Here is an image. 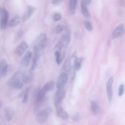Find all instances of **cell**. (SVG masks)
Returning <instances> with one entry per match:
<instances>
[{
	"mask_svg": "<svg viewBox=\"0 0 125 125\" xmlns=\"http://www.w3.org/2000/svg\"><path fill=\"white\" fill-rule=\"evenodd\" d=\"M21 73L20 71L15 72L8 82V84L15 89H20L23 86V82L21 79Z\"/></svg>",
	"mask_w": 125,
	"mask_h": 125,
	"instance_id": "6da1fadb",
	"label": "cell"
},
{
	"mask_svg": "<svg viewBox=\"0 0 125 125\" xmlns=\"http://www.w3.org/2000/svg\"><path fill=\"white\" fill-rule=\"evenodd\" d=\"M52 110L50 108H46L37 114L36 121L39 124L44 123L50 115Z\"/></svg>",
	"mask_w": 125,
	"mask_h": 125,
	"instance_id": "7a4b0ae2",
	"label": "cell"
},
{
	"mask_svg": "<svg viewBox=\"0 0 125 125\" xmlns=\"http://www.w3.org/2000/svg\"><path fill=\"white\" fill-rule=\"evenodd\" d=\"M65 96V90L64 87L57 90L54 96V105L56 107L60 106V104Z\"/></svg>",
	"mask_w": 125,
	"mask_h": 125,
	"instance_id": "3957f363",
	"label": "cell"
},
{
	"mask_svg": "<svg viewBox=\"0 0 125 125\" xmlns=\"http://www.w3.org/2000/svg\"><path fill=\"white\" fill-rule=\"evenodd\" d=\"M0 29L1 30H5L7 25V21L8 20V13L5 8H0Z\"/></svg>",
	"mask_w": 125,
	"mask_h": 125,
	"instance_id": "277c9868",
	"label": "cell"
},
{
	"mask_svg": "<svg viewBox=\"0 0 125 125\" xmlns=\"http://www.w3.org/2000/svg\"><path fill=\"white\" fill-rule=\"evenodd\" d=\"M41 50L39 49L36 46L34 47V53L32 58V64L30 70L31 71H33V70L36 67L40 57L41 56Z\"/></svg>",
	"mask_w": 125,
	"mask_h": 125,
	"instance_id": "5b68a950",
	"label": "cell"
},
{
	"mask_svg": "<svg viewBox=\"0 0 125 125\" xmlns=\"http://www.w3.org/2000/svg\"><path fill=\"white\" fill-rule=\"evenodd\" d=\"M46 35L44 33H42L40 34L36 41L35 45L34 46H36L40 50H42L44 47L46 42Z\"/></svg>",
	"mask_w": 125,
	"mask_h": 125,
	"instance_id": "8992f818",
	"label": "cell"
},
{
	"mask_svg": "<svg viewBox=\"0 0 125 125\" xmlns=\"http://www.w3.org/2000/svg\"><path fill=\"white\" fill-rule=\"evenodd\" d=\"M68 79V76L67 73L63 72L58 77L57 82V88L58 89L64 87V85L67 83Z\"/></svg>",
	"mask_w": 125,
	"mask_h": 125,
	"instance_id": "52a82bcc",
	"label": "cell"
},
{
	"mask_svg": "<svg viewBox=\"0 0 125 125\" xmlns=\"http://www.w3.org/2000/svg\"><path fill=\"white\" fill-rule=\"evenodd\" d=\"M10 65L6 63V61L2 59L0 62V77H5L10 69Z\"/></svg>",
	"mask_w": 125,
	"mask_h": 125,
	"instance_id": "ba28073f",
	"label": "cell"
},
{
	"mask_svg": "<svg viewBox=\"0 0 125 125\" xmlns=\"http://www.w3.org/2000/svg\"><path fill=\"white\" fill-rule=\"evenodd\" d=\"M113 83V77L111 76L108 79L106 83V86L107 98L109 102H110L112 101V98H113V89H112Z\"/></svg>",
	"mask_w": 125,
	"mask_h": 125,
	"instance_id": "9c48e42d",
	"label": "cell"
},
{
	"mask_svg": "<svg viewBox=\"0 0 125 125\" xmlns=\"http://www.w3.org/2000/svg\"><path fill=\"white\" fill-rule=\"evenodd\" d=\"M28 47V45L25 41L22 42L15 49V53L16 55L18 57L22 56L27 50Z\"/></svg>",
	"mask_w": 125,
	"mask_h": 125,
	"instance_id": "30bf717a",
	"label": "cell"
},
{
	"mask_svg": "<svg viewBox=\"0 0 125 125\" xmlns=\"http://www.w3.org/2000/svg\"><path fill=\"white\" fill-rule=\"evenodd\" d=\"M125 32V28L123 24L119 25L113 30L112 34V38L115 39L123 34Z\"/></svg>",
	"mask_w": 125,
	"mask_h": 125,
	"instance_id": "8fae6325",
	"label": "cell"
},
{
	"mask_svg": "<svg viewBox=\"0 0 125 125\" xmlns=\"http://www.w3.org/2000/svg\"><path fill=\"white\" fill-rule=\"evenodd\" d=\"M14 116V110L10 106H7L4 109V117L7 121H10Z\"/></svg>",
	"mask_w": 125,
	"mask_h": 125,
	"instance_id": "7c38bea8",
	"label": "cell"
},
{
	"mask_svg": "<svg viewBox=\"0 0 125 125\" xmlns=\"http://www.w3.org/2000/svg\"><path fill=\"white\" fill-rule=\"evenodd\" d=\"M81 12L83 16L86 19L88 20L90 18V14L87 8V5L85 3L83 0H82L81 3Z\"/></svg>",
	"mask_w": 125,
	"mask_h": 125,
	"instance_id": "4fadbf2b",
	"label": "cell"
},
{
	"mask_svg": "<svg viewBox=\"0 0 125 125\" xmlns=\"http://www.w3.org/2000/svg\"><path fill=\"white\" fill-rule=\"evenodd\" d=\"M32 71L31 70L29 72H27V71H23L21 72V79L22 82L24 83H29L32 79Z\"/></svg>",
	"mask_w": 125,
	"mask_h": 125,
	"instance_id": "5bb4252c",
	"label": "cell"
},
{
	"mask_svg": "<svg viewBox=\"0 0 125 125\" xmlns=\"http://www.w3.org/2000/svg\"><path fill=\"white\" fill-rule=\"evenodd\" d=\"M32 56V53L30 51L27 52L21 60V63L22 66H23V67H26L28 65Z\"/></svg>",
	"mask_w": 125,
	"mask_h": 125,
	"instance_id": "9a60e30c",
	"label": "cell"
},
{
	"mask_svg": "<svg viewBox=\"0 0 125 125\" xmlns=\"http://www.w3.org/2000/svg\"><path fill=\"white\" fill-rule=\"evenodd\" d=\"M35 10V8L32 6H28L27 7V9L25 11L24 15L22 17V21H25L27 20L33 14Z\"/></svg>",
	"mask_w": 125,
	"mask_h": 125,
	"instance_id": "2e32d148",
	"label": "cell"
},
{
	"mask_svg": "<svg viewBox=\"0 0 125 125\" xmlns=\"http://www.w3.org/2000/svg\"><path fill=\"white\" fill-rule=\"evenodd\" d=\"M56 112L58 116L62 119L65 120L68 117V114L67 112L60 106L56 107Z\"/></svg>",
	"mask_w": 125,
	"mask_h": 125,
	"instance_id": "e0dca14e",
	"label": "cell"
},
{
	"mask_svg": "<svg viewBox=\"0 0 125 125\" xmlns=\"http://www.w3.org/2000/svg\"><path fill=\"white\" fill-rule=\"evenodd\" d=\"M90 107L91 110L94 114H98L100 111V106L97 102L95 100H92L90 102Z\"/></svg>",
	"mask_w": 125,
	"mask_h": 125,
	"instance_id": "ac0fdd59",
	"label": "cell"
},
{
	"mask_svg": "<svg viewBox=\"0 0 125 125\" xmlns=\"http://www.w3.org/2000/svg\"><path fill=\"white\" fill-rule=\"evenodd\" d=\"M71 59L70 57H68L66 60L65 61L63 65V70L64 71V72L67 73H68L70 69H71Z\"/></svg>",
	"mask_w": 125,
	"mask_h": 125,
	"instance_id": "d6986e66",
	"label": "cell"
},
{
	"mask_svg": "<svg viewBox=\"0 0 125 125\" xmlns=\"http://www.w3.org/2000/svg\"><path fill=\"white\" fill-rule=\"evenodd\" d=\"M54 83L53 81H50L48 82V83H46L43 87L41 89L42 91L44 92V93H46L49 91H51L54 87Z\"/></svg>",
	"mask_w": 125,
	"mask_h": 125,
	"instance_id": "ffe728a7",
	"label": "cell"
},
{
	"mask_svg": "<svg viewBox=\"0 0 125 125\" xmlns=\"http://www.w3.org/2000/svg\"><path fill=\"white\" fill-rule=\"evenodd\" d=\"M77 0H69V10L70 14L72 15L75 13Z\"/></svg>",
	"mask_w": 125,
	"mask_h": 125,
	"instance_id": "44dd1931",
	"label": "cell"
},
{
	"mask_svg": "<svg viewBox=\"0 0 125 125\" xmlns=\"http://www.w3.org/2000/svg\"><path fill=\"white\" fill-rule=\"evenodd\" d=\"M21 22V18L18 16H14L9 22V26L13 27L17 26Z\"/></svg>",
	"mask_w": 125,
	"mask_h": 125,
	"instance_id": "7402d4cb",
	"label": "cell"
},
{
	"mask_svg": "<svg viewBox=\"0 0 125 125\" xmlns=\"http://www.w3.org/2000/svg\"><path fill=\"white\" fill-rule=\"evenodd\" d=\"M55 56L56 63L59 65L61 63L62 60H63L64 56V54L63 53H62L61 51H56L55 52Z\"/></svg>",
	"mask_w": 125,
	"mask_h": 125,
	"instance_id": "603a6c76",
	"label": "cell"
},
{
	"mask_svg": "<svg viewBox=\"0 0 125 125\" xmlns=\"http://www.w3.org/2000/svg\"><path fill=\"white\" fill-rule=\"evenodd\" d=\"M70 40V33L68 32L65 33L62 36L61 41L63 42L64 45H67L69 42Z\"/></svg>",
	"mask_w": 125,
	"mask_h": 125,
	"instance_id": "cb8c5ba5",
	"label": "cell"
},
{
	"mask_svg": "<svg viewBox=\"0 0 125 125\" xmlns=\"http://www.w3.org/2000/svg\"><path fill=\"white\" fill-rule=\"evenodd\" d=\"M82 58L76 57L74 60V67L76 70H79L82 65Z\"/></svg>",
	"mask_w": 125,
	"mask_h": 125,
	"instance_id": "d4e9b609",
	"label": "cell"
},
{
	"mask_svg": "<svg viewBox=\"0 0 125 125\" xmlns=\"http://www.w3.org/2000/svg\"><path fill=\"white\" fill-rule=\"evenodd\" d=\"M29 91H30L29 87H27L25 89L23 93V98H22V103H26L27 102L29 94Z\"/></svg>",
	"mask_w": 125,
	"mask_h": 125,
	"instance_id": "484cf974",
	"label": "cell"
},
{
	"mask_svg": "<svg viewBox=\"0 0 125 125\" xmlns=\"http://www.w3.org/2000/svg\"><path fill=\"white\" fill-rule=\"evenodd\" d=\"M83 24H84V27L88 31H90L92 30L93 29V27H92V25L91 23L90 22H89L88 21H84L83 22Z\"/></svg>",
	"mask_w": 125,
	"mask_h": 125,
	"instance_id": "4316f807",
	"label": "cell"
},
{
	"mask_svg": "<svg viewBox=\"0 0 125 125\" xmlns=\"http://www.w3.org/2000/svg\"><path fill=\"white\" fill-rule=\"evenodd\" d=\"M64 46V44L63 43V42L61 41L60 42H59L55 45L54 49H55V51H61V49H62V48L63 47V46Z\"/></svg>",
	"mask_w": 125,
	"mask_h": 125,
	"instance_id": "83f0119b",
	"label": "cell"
},
{
	"mask_svg": "<svg viewBox=\"0 0 125 125\" xmlns=\"http://www.w3.org/2000/svg\"><path fill=\"white\" fill-rule=\"evenodd\" d=\"M75 69L74 67H72L71 69H70V71L68 72L69 74V78L70 79V81H72L74 77H75Z\"/></svg>",
	"mask_w": 125,
	"mask_h": 125,
	"instance_id": "f1b7e54d",
	"label": "cell"
},
{
	"mask_svg": "<svg viewBox=\"0 0 125 125\" xmlns=\"http://www.w3.org/2000/svg\"><path fill=\"white\" fill-rule=\"evenodd\" d=\"M124 91H125V86L123 84H121L119 88V91H118V96H122L124 93Z\"/></svg>",
	"mask_w": 125,
	"mask_h": 125,
	"instance_id": "f546056e",
	"label": "cell"
},
{
	"mask_svg": "<svg viewBox=\"0 0 125 125\" xmlns=\"http://www.w3.org/2000/svg\"><path fill=\"white\" fill-rule=\"evenodd\" d=\"M53 20L55 21H60L62 18V15L59 13H56L53 15Z\"/></svg>",
	"mask_w": 125,
	"mask_h": 125,
	"instance_id": "4dcf8cb0",
	"label": "cell"
},
{
	"mask_svg": "<svg viewBox=\"0 0 125 125\" xmlns=\"http://www.w3.org/2000/svg\"><path fill=\"white\" fill-rule=\"evenodd\" d=\"M63 29V27L61 24H58L56 27H55V32L57 34L60 33Z\"/></svg>",
	"mask_w": 125,
	"mask_h": 125,
	"instance_id": "1f68e13d",
	"label": "cell"
},
{
	"mask_svg": "<svg viewBox=\"0 0 125 125\" xmlns=\"http://www.w3.org/2000/svg\"><path fill=\"white\" fill-rule=\"evenodd\" d=\"M72 118L73 119V120L74 121H75V122H77V121H78L80 120V118H81V116L79 114V113H76L75 114H74L72 117Z\"/></svg>",
	"mask_w": 125,
	"mask_h": 125,
	"instance_id": "d6a6232c",
	"label": "cell"
},
{
	"mask_svg": "<svg viewBox=\"0 0 125 125\" xmlns=\"http://www.w3.org/2000/svg\"><path fill=\"white\" fill-rule=\"evenodd\" d=\"M62 0H52V3L54 5H58L61 2Z\"/></svg>",
	"mask_w": 125,
	"mask_h": 125,
	"instance_id": "836d02e7",
	"label": "cell"
},
{
	"mask_svg": "<svg viewBox=\"0 0 125 125\" xmlns=\"http://www.w3.org/2000/svg\"><path fill=\"white\" fill-rule=\"evenodd\" d=\"M85 3L87 5H88L89 4H90L92 1V0H83Z\"/></svg>",
	"mask_w": 125,
	"mask_h": 125,
	"instance_id": "e575fe53",
	"label": "cell"
},
{
	"mask_svg": "<svg viewBox=\"0 0 125 125\" xmlns=\"http://www.w3.org/2000/svg\"><path fill=\"white\" fill-rule=\"evenodd\" d=\"M119 2L121 5H124L125 4L124 0H119Z\"/></svg>",
	"mask_w": 125,
	"mask_h": 125,
	"instance_id": "d590c367",
	"label": "cell"
}]
</instances>
